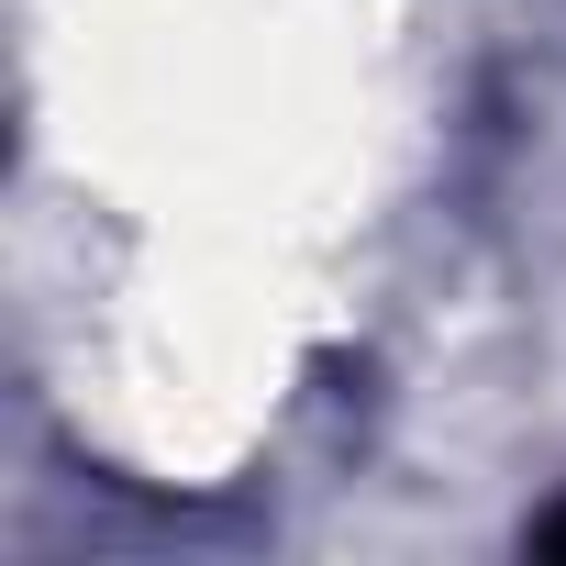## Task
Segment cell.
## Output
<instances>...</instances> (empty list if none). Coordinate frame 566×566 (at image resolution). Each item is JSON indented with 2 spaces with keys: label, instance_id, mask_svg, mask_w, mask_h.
Returning a JSON list of instances; mask_svg holds the SVG:
<instances>
[{
  "label": "cell",
  "instance_id": "6da1fadb",
  "mask_svg": "<svg viewBox=\"0 0 566 566\" xmlns=\"http://www.w3.org/2000/svg\"><path fill=\"white\" fill-rule=\"evenodd\" d=\"M533 555H566V500H555V511L533 522Z\"/></svg>",
  "mask_w": 566,
  "mask_h": 566
}]
</instances>
